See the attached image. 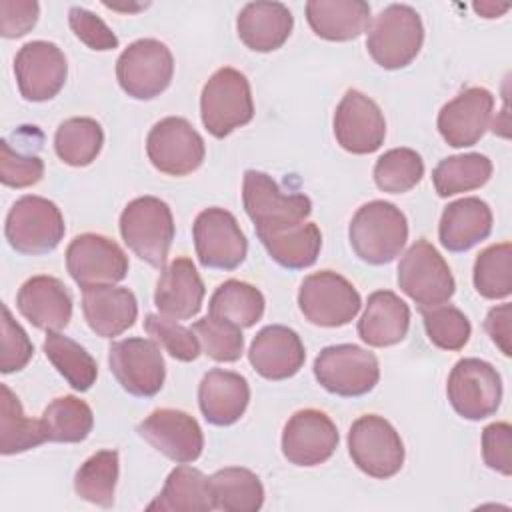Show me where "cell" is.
<instances>
[{
	"instance_id": "obj_53",
	"label": "cell",
	"mask_w": 512,
	"mask_h": 512,
	"mask_svg": "<svg viewBox=\"0 0 512 512\" xmlns=\"http://www.w3.org/2000/svg\"><path fill=\"white\" fill-rule=\"evenodd\" d=\"M106 8H112V10H122V12H136L140 8H146V4H138V6H118V4H110V2H104Z\"/></svg>"
},
{
	"instance_id": "obj_22",
	"label": "cell",
	"mask_w": 512,
	"mask_h": 512,
	"mask_svg": "<svg viewBox=\"0 0 512 512\" xmlns=\"http://www.w3.org/2000/svg\"><path fill=\"white\" fill-rule=\"evenodd\" d=\"M252 368L266 380L292 378L306 360L300 336L282 324L264 326L252 340L248 350Z\"/></svg>"
},
{
	"instance_id": "obj_46",
	"label": "cell",
	"mask_w": 512,
	"mask_h": 512,
	"mask_svg": "<svg viewBox=\"0 0 512 512\" xmlns=\"http://www.w3.org/2000/svg\"><path fill=\"white\" fill-rule=\"evenodd\" d=\"M44 162L36 152L14 148L8 138L0 142V182L10 188H28L42 180Z\"/></svg>"
},
{
	"instance_id": "obj_20",
	"label": "cell",
	"mask_w": 512,
	"mask_h": 512,
	"mask_svg": "<svg viewBox=\"0 0 512 512\" xmlns=\"http://www.w3.org/2000/svg\"><path fill=\"white\" fill-rule=\"evenodd\" d=\"M136 430L154 450L178 464L198 460L204 448L200 424L182 410L158 408L148 414Z\"/></svg>"
},
{
	"instance_id": "obj_39",
	"label": "cell",
	"mask_w": 512,
	"mask_h": 512,
	"mask_svg": "<svg viewBox=\"0 0 512 512\" xmlns=\"http://www.w3.org/2000/svg\"><path fill=\"white\" fill-rule=\"evenodd\" d=\"M104 144L102 126L88 116L64 120L54 134L56 156L68 166H88L96 160Z\"/></svg>"
},
{
	"instance_id": "obj_23",
	"label": "cell",
	"mask_w": 512,
	"mask_h": 512,
	"mask_svg": "<svg viewBox=\"0 0 512 512\" xmlns=\"http://www.w3.org/2000/svg\"><path fill=\"white\" fill-rule=\"evenodd\" d=\"M16 306L32 326L46 332L66 328L72 318V296L68 288L58 278L46 274L32 276L20 286Z\"/></svg>"
},
{
	"instance_id": "obj_30",
	"label": "cell",
	"mask_w": 512,
	"mask_h": 512,
	"mask_svg": "<svg viewBox=\"0 0 512 512\" xmlns=\"http://www.w3.org/2000/svg\"><path fill=\"white\" fill-rule=\"evenodd\" d=\"M306 20L316 36L348 42L370 26V6L362 0H310L306 2Z\"/></svg>"
},
{
	"instance_id": "obj_19",
	"label": "cell",
	"mask_w": 512,
	"mask_h": 512,
	"mask_svg": "<svg viewBox=\"0 0 512 512\" xmlns=\"http://www.w3.org/2000/svg\"><path fill=\"white\" fill-rule=\"evenodd\" d=\"M338 430L328 414L316 408L294 412L282 430V454L294 466H318L338 448Z\"/></svg>"
},
{
	"instance_id": "obj_24",
	"label": "cell",
	"mask_w": 512,
	"mask_h": 512,
	"mask_svg": "<svg viewBox=\"0 0 512 512\" xmlns=\"http://www.w3.org/2000/svg\"><path fill=\"white\" fill-rule=\"evenodd\" d=\"M204 294V282L194 262L180 256L162 268L154 290V306L168 318L188 320L200 312Z\"/></svg>"
},
{
	"instance_id": "obj_43",
	"label": "cell",
	"mask_w": 512,
	"mask_h": 512,
	"mask_svg": "<svg viewBox=\"0 0 512 512\" xmlns=\"http://www.w3.org/2000/svg\"><path fill=\"white\" fill-rule=\"evenodd\" d=\"M420 314L426 336L434 346L442 350H460L468 344L472 326L460 308L452 304H440L434 308H422Z\"/></svg>"
},
{
	"instance_id": "obj_51",
	"label": "cell",
	"mask_w": 512,
	"mask_h": 512,
	"mask_svg": "<svg viewBox=\"0 0 512 512\" xmlns=\"http://www.w3.org/2000/svg\"><path fill=\"white\" fill-rule=\"evenodd\" d=\"M510 304H500L488 310L486 320H484V328L490 336V340L500 348V352L504 356L512 354L510 348Z\"/></svg>"
},
{
	"instance_id": "obj_18",
	"label": "cell",
	"mask_w": 512,
	"mask_h": 512,
	"mask_svg": "<svg viewBox=\"0 0 512 512\" xmlns=\"http://www.w3.org/2000/svg\"><path fill=\"white\" fill-rule=\"evenodd\" d=\"M336 142L350 154H372L386 138L380 106L360 90H346L334 112Z\"/></svg>"
},
{
	"instance_id": "obj_48",
	"label": "cell",
	"mask_w": 512,
	"mask_h": 512,
	"mask_svg": "<svg viewBox=\"0 0 512 512\" xmlns=\"http://www.w3.org/2000/svg\"><path fill=\"white\" fill-rule=\"evenodd\" d=\"M68 24L76 38L92 50L104 52L118 48V36L106 26V22L100 16L86 8L72 6L68 12Z\"/></svg>"
},
{
	"instance_id": "obj_26",
	"label": "cell",
	"mask_w": 512,
	"mask_h": 512,
	"mask_svg": "<svg viewBox=\"0 0 512 512\" xmlns=\"http://www.w3.org/2000/svg\"><path fill=\"white\" fill-rule=\"evenodd\" d=\"M82 312L90 330L100 338H114L134 326L138 316L136 296L122 286L84 288Z\"/></svg>"
},
{
	"instance_id": "obj_32",
	"label": "cell",
	"mask_w": 512,
	"mask_h": 512,
	"mask_svg": "<svg viewBox=\"0 0 512 512\" xmlns=\"http://www.w3.org/2000/svg\"><path fill=\"white\" fill-rule=\"evenodd\" d=\"M270 258L288 270L312 266L322 248V234L314 222H302L294 228L256 234Z\"/></svg>"
},
{
	"instance_id": "obj_36",
	"label": "cell",
	"mask_w": 512,
	"mask_h": 512,
	"mask_svg": "<svg viewBox=\"0 0 512 512\" xmlns=\"http://www.w3.org/2000/svg\"><path fill=\"white\" fill-rule=\"evenodd\" d=\"M490 176L492 162L488 156L478 152L448 156L440 160L432 170L434 190L440 198L482 188L490 180Z\"/></svg>"
},
{
	"instance_id": "obj_41",
	"label": "cell",
	"mask_w": 512,
	"mask_h": 512,
	"mask_svg": "<svg viewBox=\"0 0 512 512\" xmlns=\"http://www.w3.org/2000/svg\"><path fill=\"white\" fill-rule=\"evenodd\" d=\"M474 288L488 300L508 298L512 292V246L500 242L484 248L474 262Z\"/></svg>"
},
{
	"instance_id": "obj_17",
	"label": "cell",
	"mask_w": 512,
	"mask_h": 512,
	"mask_svg": "<svg viewBox=\"0 0 512 512\" xmlns=\"http://www.w3.org/2000/svg\"><path fill=\"white\" fill-rule=\"evenodd\" d=\"M14 74L22 98L30 102H46L54 98L66 82V56L54 42H26L16 52Z\"/></svg>"
},
{
	"instance_id": "obj_34",
	"label": "cell",
	"mask_w": 512,
	"mask_h": 512,
	"mask_svg": "<svg viewBox=\"0 0 512 512\" xmlns=\"http://www.w3.org/2000/svg\"><path fill=\"white\" fill-rule=\"evenodd\" d=\"M42 428L48 442L76 444L88 438L94 426L92 408L78 396L54 398L42 412Z\"/></svg>"
},
{
	"instance_id": "obj_37",
	"label": "cell",
	"mask_w": 512,
	"mask_h": 512,
	"mask_svg": "<svg viewBox=\"0 0 512 512\" xmlns=\"http://www.w3.org/2000/svg\"><path fill=\"white\" fill-rule=\"evenodd\" d=\"M264 306V296L256 286L242 280H226L210 296L208 314L238 328H250L262 318Z\"/></svg>"
},
{
	"instance_id": "obj_44",
	"label": "cell",
	"mask_w": 512,
	"mask_h": 512,
	"mask_svg": "<svg viewBox=\"0 0 512 512\" xmlns=\"http://www.w3.org/2000/svg\"><path fill=\"white\" fill-rule=\"evenodd\" d=\"M192 332L196 334L202 352L216 362H236L244 352L242 328L228 320L208 314L192 324Z\"/></svg>"
},
{
	"instance_id": "obj_12",
	"label": "cell",
	"mask_w": 512,
	"mask_h": 512,
	"mask_svg": "<svg viewBox=\"0 0 512 512\" xmlns=\"http://www.w3.org/2000/svg\"><path fill=\"white\" fill-rule=\"evenodd\" d=\"M446 394L458 416L484 420L492 416L502 402V378L490 362L462 358L450 370Z\"/></svg>"
},
{
	"instance_id": "obj_11",
	"label": "cell",
	"mask_w": 512,
	"mask_h": 512,
	"mask_svg": "<svg viewBox=\"0 0 512 512\" xmlns=\"http://www.w3.org/2000/svg\"><path fill=\"white\" fill-rule=\"evenodd\" d=\"M362 298L352 282L332 270L306 276L298 290V308L310 324L338 328L352 322Z\"/></svg>"
},
{
	"instance_id": "obj_40",
	"label": "cell",
	"mask_w": 512,
	"mask_h": 512,
	"mask_svg": "<svg viewBox=\"0 0 512 512\" xmlns=\"http://www.w3.org/2000/svg\"><path fill=\"white\" fill-rule=\"evenodd\" d=\"M118 482V452L98 450L92 454L74 476L76 494L96 506L110 508L114 504V492Z\"/></svg>"
},
{
	"instance_id": "obj_25",
	"label": "cell",
	"mask_w": 512,
	"mask_h": 512,
	"mask_svg": "<svg viewBox=\"0 0 512 512\" xmlns=\"http://www.w3.org/2000/svg\"><path fill=\"white\" fill-rule=\"evenodd\" d=\"M250 402L248 380L232 370L212 368L198 386V406L206 422L214 426H230L238 422Z\"/></svg>"
},
{
	"instance_id": "obj_50",
	"label": "cell",
	"mask_w": 512,
	"mask_h": 512,
	"mask_svg": "<svg viewBox=\"0 0 512 512\" xmlns=\"http://www.w3.org/2000/svg\"><path fill=\"white\" fill-rule=\"evenodd\" d=\"M40 6L34 0H2L0 2V34L4 38H20L38 22Z\"/></svg>"
},
{
	"instance_id": "obj_52",
	"label": "cell",
	"mask_w": 512,
	"mask_h": 512,
	"mask_svg": "<svg viewBox=\"0 0 512 512\" xmlns=\"http://www.w3.org/2000/svg\"><path fill=\"white\" fill-rule=\"evenodd\" d=\"M482 18H498L500 14H504L510 4H494V2H480V4H474L472 6Z\"/></svg>"
},
{
	"instance_id": "obj_38",
	"label": "cell",
	"mask_w": 512,
	"mask_h": 512,
	"mask_svg": "<svg viewBox=\"0 0 512 512\" xmlns=\"http://www.w3.org/2000/svg\"><path fill=\"white\" fill-rule=\"evenodd\" d=\"M42 348L50 364L74 390L86 392L92 388L98 376V366L84 346L60 332H48Z\"/></svg>"
},
{
	"instance_id": "obj_2",
	"label": "cell",
	"mask_w": 512,
	"mask_h": 512,
	"mask_svg": "<svg viewBox=\"0 0 512 512\" xmlns=\"http://www.w3.org/2000/svg\"><path fill=\"white\" fill-rule=\"evenodd\" d=\"M174 232L172 210L156 196L134 198L120 214V236L124 244L154 268H164Z\"/></svg>"
},
{
	"instance_id": "obj_27",
	"label": "cell",
	"mask_w": 512,
	"mask_h": 512,
	"mask_svg": "<svg viewBox=\"0 0 512 512\" xmlns=\"http://www.w3.org/2000/svg\"><path fill=\"white\" fill-rule=\"evenodd\" d=\"M492 232V210L490 206L476 198L466 196L450 202L438 224L440 244L448 252H466L478 242L486 240Z\"/></svg>"
},
{
	"instance_id": "obj_35",
	"label": "cell",
	"mask_w": 512,
	"mask_h": 512,
	"mask_svg": "<svg viewBox=\"0 0 512 512\" xmlns=\"http://www.w3.org/2000/svg\"><path fill=\"white\" fill-rule=\"evenodd\" d=\"M48 442L42 422L24 414L18 396L0 384V452L4 456L20 454Z\"/></svg>"
},
{
	"instance_id": "obj_29",
	"label": "cell",
	"mask_w": 512,
	"mask_h": 512,
	"mask_svg": "<svg viewBox=\"0 0 512 512\" xmlns=\"http://www.w3.org/2000/svg\"><path fill=\"white\" fill-rule=\"evenodd\" d=\"M294 28V16L282 2H250L238 18V38L254 52L278 50Z\"/></svg>"
},
{
	"instance_id": "obj_13",
	"label": "cell",
	"mask_w": 512,
	"mask_h": 512,
	"mask_svg": "<svg viewBox=\"0 0 512 512\" xmlns=\"http://www.w3.org/2000/svg\"><path fill=\"white\" fill-rule=\"evenodd\" d=\"M146 154L158 172L168 176H186L202 166L206 146L202 136L186 118L168 116L150 128Z\"/></svg>"
},
{
	"instance_id": "obj_28",
	"label": "cell",
	"mask_w": 512,
	"mask_h": 512,
	"mask_svg": "<svg viewBox=\"0 0 512 512\" xmlns=\"http://www.w3.org/2000/svg\"><path fill=\"white\" fill-rule=\"evenodd\" d=\"M410 328L408 304L390 290H376L368 296L364 314L358 320V336L374 348L402 342Z\"/></svg>"
},
{
	"instance_id": "obj_45",
	"label": "cell",
	"mask_w": 512,
	"mask_h": 512,
	"mask_svg": "<svg viewBox=\"0 0 512 512\" xmlns=\"http://www.w3.org/2000/svg\"><path fill=\"white\" fill-rule=\"evenodd\" d=\"M144 330L156 344H160L172 358L180 362H192L202 352L192 328H186L164 314H148L144 320Z\"/></svg>"
},
{
	"instance_id": "obj_33",
	"label": "cell",
	"mask_w": 512,
	"mask_h": 512,
	"mask_svg": "<svg viewBox=\"0 0 512 512\" xmlns=\"http://www.w3.org/2000/svg\"><path fill=\"white\" fill-rule=\"evenodd\" d=\"M208 480L216 510L256 512L264 504V486L248 468L228 466L216 470Z\"/></svg>"
},
{
	"instance_id": "obj_42",
	"label": "cell",
	"mask_w": 512,
	"mask_h": 512,
	"mask_svg": "<svg viewBox=\"0 0 512 512\" xmlns=\"http://www.w3.org/2000/svg\"><path fill=\"white\" fill-rule=\"evenodd\" d=\"M422 176V156L412 148H392L384 152L374 164V182L382 192H408L422 180Z\"/></svg>"
},
{
	"instance_id": "obj_4",
	"label": "cell",
	"mask_w": 512,
	"mask_h": 512,
	"mask_svg": "<svg viewBox=\"0 0 512 512\" xmlns=\"http://www.w3.org/2000/svg\"><path fill=\"white\" fill-rule=\"evenodd\" d=\"M422 42L424 26L420 14L408 4H390L370 24L366 48L378 66L398 70L418 56Z\"/></svg>"
},
{
	"instance_id": "obj_5",
	"label": "cell",
	"mask_w": 512,
	"mask_h": 512,
	"mask_svg": "<svg viewBox=\"0 0 512 512\" xmlns=\"http://www.w3.org/2000/svg\"><path fill=\"white\" fill-rule=\"evenodd\" d=\"M200 116L214 138H224L248 124L254 116V102L248 78L230 66L216 70L202 88Z\"/></svg>"
},
{
	"instance_id": "obj_3",
	"label": "cell",
	"mask_w": 512,
	"mask_h": 512,
	"mask_svg": "<svg viewBox=\"0 0 512 512\" xmlns=\"http://www.w3.org/2000/svg\"><path fill=\"white\" fill-rule=\"evenodd\" d=\"M242 204L256 234L294 228L306 222L312 212V202L306 194L282 192L276 180L260 170L244 172Z\"/></svg>"
},
{
	"instance_id": "obj_10",
	"label": "cell",
	"mask_w": 512,
	"mask_h": 512,
	"mask_svg": "<svg viewBox=\"0 0 512 512\" xmlns=\"http://www.w3.org/2000/svg\"><path fill=\"white\" fill-rule=\"evenodd\" d=\"M314 376L330 394L356 398L368 394L380 378L378 358L356 344H334L320 350L314 360Z\"/></svg>"
},
{
	"instance_id": "obj_7",
	"label": "cell",
	"mask_w": 512,
	"mask_h": 512,
	"mask_svg": "<svg viewBox=\"0 0 512 512\" xmlns=\"http://www.w3.org/2000/svg\"><path fill=\"white\" fill-rule=\"evenodd\" d=\"M398 286L420 310L446 304L456 290L446 260L426 238L416 240L400 258Z\"/></svg>"
},
{
	"instance_id": "obj_15",
	"label": "cell",
	"mask_w": 512,
	"mask_h": 512,
	"mask_svg": "<svg viewBox=\"0 0 512 512\" xmlns=\"http://www.w3.org/2000/svg\"><path fill=\"white\" fill-rule=\"evenodd\" d=\"M110 372L136 398H150L164 386L166 366L158 344L150 338H124L108 350Z\"/></svg>"
},
{
	"instance_id": "obj_21",
	"label": "cell",
	"mask_w": 512,
	"mask_h": 512,
	"mask_svg": "<svg viewBox=\"0 0 512 512\" xmlns=\"http://www.w3.org/2000/svg\"><path fill=\"white\" fill-rule=\"evenodd\" d=\"M494 96L482 86H470L438 112V132L452 148L474 146L490 126Z\"/></svg>"
},
{
	"instance_id": "obj_47",
	"label": "cell",
	"mask_w": 512,
	"mask_h": 512,
	"mask_svg": "<svg viewBox=\"0 0 512 512\" xmlns=\"http://www.w3.org/2000/svg\"><path fill=\"white\" fill-rule=\"evenodd\" d=\"M34 354V344L30 342L24 328L12 318L10 308L2 304V350H0V372L12 374L22 370Z\"/></svg>"
},
{
	"instance_id": "obj_14",
	"label": "cell",
	"mask_w": 512,
	"mask_h": 512,
	"mask_svg": "<svg viewBox=\"0 0 512 512\" xmlns=\"http://www.w3.org/2000/svg\"><path fill=\"white\" fill-rule=\"evenodd\" d=\"M200 264L210 270H234L248 252V242L232 212L212 206L202 210L192 226Z\"/></svg>"
},
{
	"instance_id": "obj_49",
	"label": "cell",
	"mask_w": 512,
	"mask_h": 512,
	"mask_svg": "<svg viewBox=\"0 0 512 512\" xmlns=\"http://www.w3.org/2000/svg\"><path fill=\"white\" fill-rule=\"evenodd\" d=\"M482 458L490 470L512 474V426L508 422H492L484 428Z\"/></svg>"
},
{
	"instance_id": "obj_9",
	"label": "cell",
	"mask_w": 512,
	"mask_h": 512,
	"mask_svg": "<svg viewBox=\"0 0 512 512\" xmlns=\"http://www.w3.org/2000/svg\"><path fill=\"white\" fill-rule=\"evenodd\" d=\"M348 452L358 470L372 478H392L404 464V442L396 428L378 414H364L352 422Z\"/></svg>"
},
{
	"instance_id": "obj_1",
	"label": "cell",
	"mask_w": 512,
	"mask_h": 512,
	"mask_svg": "<svg viewBox=\"0 0 512 512\" xmlns=\"http://www.w3.org/2000/svg\"><path fill=\"white\" fill-rule=\"evenodd\" d=\"M350 246L368 264L392 262L408 240V220L404 212L386 200L362 204L350 220Z\"/></svg>"
},
{
	"instance_id": "obj_31",
	"label": "cell",
	"mask_w": 512,
	"mask_h": 512,
	"mask_svg": "<svg viewBox=\"0 0 512 512\" xmlns=\"http://www.w3.org/2000/svg\"><path fill=\"white\" fill-rule=\"evenodd\" d=\"M150 512H208L214 510L210 480L198 468L176 466L160 494L146 506Z\"/></svg>"
},
{
	"instance_id": "obj_8",
	"label": "cell",
	"mask_w": 512,
	"mask_h": 512,
	"mask_svg": "<svg viewBox=\"0 0 512 512\" xmlns=\"http://www.w3.org/2000/svg\"><path fill=\"white\" fill-rule=\"evenodd\" d=\"M174 58L170 48L156 38H140L116 60L120 88L134 100H152L172 82Z\"/></svg>"
},
{
	"instance_id": "obj_16",
	"label": "cell",
	"mask_w": 512,
	"mask_h": 512,
	"mask_svg": "<svg viewBox=\"0 0 512 512\" xmlns=\"http://www.w3.org/2000/svg\"><path fill=\"white\" fill-rule=\"evenodd\" d=\"M66 270L82 290L92 286H110L126 278L128 256L114 240L86 232L68 244Z\"/></svg>"
},
{
	"instance_id": "obj_6",
	"label": "cell",
	"mask_w": 512,
	"mask_h": 512,
	"mask_svg": "<svg viewBox=\"0 0 512 512\" xmlns=\"http://www.w3.org/2000/svg\"><path fill=\"white\" fill-rule=\"evenodd\" d=\"M66 232L64 216L60 208L36 194H26L18 198L8 210L4 234L8 244L28 256L48 254L58 248Z\"/></svg>"
}]
</instances>
